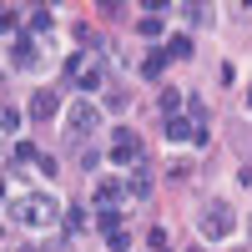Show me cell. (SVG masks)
I'll return each mask as SVG.
<instances>
[{
	"label": "cell",
	"instance_id": "6da1fadb",
	"mask_svg": "<svg viewBox=\"0 0 252 252\" xmlns=\"http://www.w3.org/2000/svg\"><path fill=\"white\" fill-rule=\"evenodd\" d=\"M61 217V202L51 197V192H26V197H15L10 202V222L15 227H31V232H40V227H56Z\"/></svg>",
	"mask_w": 252,
	"mask_h": 252
},
{
	"label": "cell",
	"instance_id": "7a4b0ae2",
	"mask_svg": "<svg viewBox=\"0 0 252 252\" xmlns=\"http://www.w3.org/2000/svg\"><path fill=\"white\" fill-rule=\"evenodd\" d=\"M96 131H101V106H96V101H71V111H66V141L81 146Z\"/></svg>",
	"mask_w": 252,
	"mask_h": 252
},
{
	"label": "cell",
	"instance_id": "3957f363",
	"mask_svg": "<svg viewBox=\"0 0 252 252\" xmlns=\"http://www.w3.org/2000/svg\"><path fill=\"white\" fill-rule=\"evenodd\" d=\"M232 227H237V212H232L227 202H207V207H202V217H197V232H202V237H212V242L232 237Z\"/></svg>",
	"mask_w": 252,
	"mask_h": 252
},
{
	"label": "cell",
	"instance_id": "277c9868",
	"mask_svg": "<svg viewBox=\"0 0 252 252\" xmlns=\"http://www.w3.org/2000/svg\"><path fill=\"white\" fill-rule=\"evenodd\" d=\"M111 161H116V166H141V161H146L141 136H136V131H116V136H111Z\"/></svg>",
	"mask_w": 252,
	"mask_h": 252
},
{
	"label": "cell",
	"instance_id": "5b68a950",
	"mask_svg": "<svg viewBox=\"0 0 252 252\" xmlns=\"http://www.w3.org/2000/svg\"><path fill=\"white\" fill-rule=\"evenodd\" d=\"M35 61H40V51H35V40H31L26 31H20V35H10V66H15V71H31Z\"/></svg>",
	"mask_w": 252,
	"mask_h": 252
},
{
	"label": "cell",
	"instance_id": "8992f818",
	"mask_svg": "<svg viewBox=\"0 0 252 252\" xmlns=\"http://www.w3.org/2000/svg\"><path fill=\"white\" fill-rule=\"evenodd\" d=\"M56 111H61V96H56V91H35V96H31V106H26L31 121H51Z\"/></svg>",
	"mask_w": 252,
	"mask_h": 252
},
{
	"label": "cell",
	"instance_id": "52a82bcc",
	"mask_svg": "<svg viewBox=\"0 0 252 252\" xmlns=\"http://www.w3.org/2000/svg\"><path fill=\"white\" fill-rule=\"evenodd\" d=\"M121 187H126V192H131V197L141 202V197H152V187H157V177H152V166L141 161V166H131V177H126Z\"/></svg>",
	"mask_w": 252,
	"mask_h": 252
},
{
	"label": "cell",
	"instance_id": "ba28073f",
	"mask_svg": "<svg viewBox=\"0 0 252 252\" xmlns=\"http://www.w3.org/2000/svg\"><path fill=\"white\" fill-rule=\"evenodd\" d=\"M121 197H126V187H121V182H101L91 202H96V212H106V207H116Z\"/></svg>",
	"mask_w": 252,
	"mask_h": 252
},
{
	"label": "cell",
	"instance_id": "9c48e42d",
	"mask_svg": "<svg viewBox=\"0 0 252 252\" xmlns=\"http://www.w3.org/2000/svg\"><path fill=\"white\" fill-rule=\"evenodd\" d=\"M121 222H126V217L116 212V207H106V212H96V222H91V227H96L101 237H111V232H121Z\"/></svg>",
	"mask_w": 252,
	"mask_h": 252
},
{
	"label": "cell",
	"instance_id": "30bf717a",
	"mask_svg": "<svg viewBox=\"0 0 252 252\" xmlns=\"http://www.w3.org/2000/svg\"><path fill=\"white\" fill-rule=\"evenodd\" d=\"M161 71H166V51H146L141 56V76L146 81H161Z\"/></svg>",
	"mask_w": 252,
	"mask_h": 252
},
{
	"label": "cell",
	"instance_id": "8fae6325",
	"mask_svg": "<svg viewBox=\"0 0 252 252\" xmlns=\"http://www.w3.org/2000/svg\"><path fill=\"white\" fill-rule=\"evenodd\" d=\"M197 126L187 121V116H166V141H192Z\"/></svg>",
	"mask_w": 252,
	"mask_h": 252
},
{
	"label": "cell",
	"instance_id": "7c38bea8",
	"mask_svg": "<svg viewBox=\"0 0 252 252\" xmlns=\"http://www.w3.org/2000/svg\"><path fill=\"white\" fill-rule=\"evenodd\" d=\"M182 106H187V96H182L177 86H166V91H161V116H182Z\"/></svg>",
	"mask_w": 252,
	"mask_h": 252
},
{
	"label": "cell",
	"instance_id": "4fadbf2b",
	"mask_svg": "<svg viewBox=\"0 0 252 252\" xmlns=\"http://www.w3.org/2000/svg\"><path fill=\"white\" fill-rule=\"evenodd\" d=\"M192 61V35H172V40H166V61Z\"/></svg>",
	"mask_w": 252,
	"mask_h": 252
},
{
	"label": "cell",
	"instance_id": "5bb4252c",
	"mask_svg": "<svg viewBox=\"0 0 252 252\" xmlns=\"http://www.w3.org/2000/svg\"><path fill=\"white\" fill-rule=\"evenodd\" d=\"M20 121H26V116H20L15 106H0V136H15V131H20Z\"/></svg>",
	"mask_w": 252,
	"mask_h": 252
},
{
	"label": "cell",
	"instance_id": "9a60e30c",
	"mask_svg": "<svg viewBox=\"0 0 252 252\" xmlns=\"http://www.w3.org/2000/svg\"><path fill=\"white\" fill-rule=\"evenodd\" d=\"M51 26H56V15H51L46 5H40V10H31V35H46Z\"/></svg>",
	"mask_w": 252,
	"mask_h": 252
},
{
	"label": "cell",
	"instance_id": "2e32d148",
	"mask_svg": "<svg viewBox=\"0 0 252 252\" xmlns=\"http://www.w3.org/2000/svg\"><path fill=\"white\" fill-rule=\"evenodd\" d=\"M136 35L157 40V35H161V15H141V20H136Z\"/></svg>",
	"mask_w": 252,
	"mask_h": 252
},
{
	"label": "cell",
	"instance_id": "e0dca14e",
	"mask_svg": "<svg viewBox=\"0 0 252 252\" xmlns=\"http://www.w3.org/2000/svg\"><path fill=\"white\" fill-rule=\"evenodd\" d=\"M66 232H71V237L86 232V212H81V207H71V212H66Z\"/></svg>",
	"mask_w": 252,
	"mask_h": 252
},
{
	"label": "cell",
	"instance_id": "ac0fdd59",
	"mask_svg": "<svg viewBox=\"0 0 252 252\" xmlns=\"http://www.w3.org/2000/svg\"><path fill=\"white\" fill-rule=\"evenodd\" d=\"M15 20H20V15H15L10 5H0V35H20V31H15Z\"/></svg>",
	"mask_w": 252,
	"mask_h": 252
},
{
	"label": "cell",
	"instance_id": "d6986e66",
	"mask_svg": "<svg viewBox=\"0 0 252 252\" xmlns=\"http://www.w3.org/2000/svg\"><path fill=\"white\" fill-rule=\"evenodd\" d=\"M106 247H111V252H131V232H126V227H121V232H111Z\"/></svg>",
	"mask_w": 252,
	"mask_h": 252
},
{
	"label": "cell",
	"instance_id": "ffe728a7",
	"mask_svg": "<svg viewBox=\"0 0 252 252\" xmlns=\"http://www.w3.org/2000/svg\"><path fill=\"white\" fill-rule=\"evenodd\" d=\"M182 15L192 20V26H207V5H182Z\"/></svg>",
	"mask_w": 252,
	"mask_h": 252
},
{
	"label": "cell",
	"instance_id": "44dd1931",
	"mask_svg": "<svg viewBox=\"0 0 252 252\" xmlns=\"http://www.w3.org/2000/svg\"><path fill=\"white\" fill-rule=\"evenodd\" d=\"M247 106H252V91H247Z\"/></svg>",
	"mask_w": 252,
	"mask_h": 252
},
{
	"label": "cell",
	"instance_id": "7402d4cb",
	"mask_svg": "<svg viewBox=\"0 0 252 252\" xmlns=\"http://www.w3.org/2000/svg\"><path fill=\"white\" fill-rule=\"evenodd\" d=\"M0 232H5V227H0Z\"/></svg>",
	"mask_w": 252,
	"mask_h": 252
}]
</instances>
